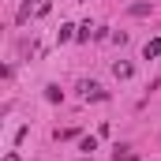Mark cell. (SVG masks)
I'll return each instance as SVG.
<instances>
[{"mask_svg": "<svg viewBox=\"0 0 161 161\" xmlns=\"http://www.w3.org/2000/svg\"><path fill=\"white\" fill-rule=\"evenodd\" d=\"M113 75H116V79H131V75H135V68H131V64H124V60H116V64H113Z\"/></svg>", "mask_w": 161, "mask_h": 161, "instance_id": "6", "label": "cell"}, {"mask_svg": "<svg viewBox=\"0 0 161 161\" xmlns=\"http://www.w3.org/2000/svg\"><path fill=\"white\" fill-rule=\"evenodd\" d=\"M56 38H60V41H71V38H79V34H75V26H71V23H64V26L56 30Z\"/></svg>", "mask_w": 161, "mask_h": 161, "instance_id": "7", "label": "cell"}, {"mask_svg": "<svg viewBox=\"0 0 161 161\" xmlns=\"http://www.w3.org/2000/svg\"><path fill=\"white\" fill-rule=\"evenodd\" d=\"M127 15H135V19H142V15H154V4H150V0H142V4H131V8H127Z\"/></svg>", "mask_w": 161, "mask_h": 161, "instance_id": "2", "label": "cell"}, {"mask_svg": "<svg viewBox=\"0 0 161 161\" xmlns=\"http://www.w3.org/2000/svg\"><path fill=\"white\" fill-rule=\"evenodd\" d=\"M142 56H146V60H158V56H161V38L146 41V45H142Z\"/></svg>", "mask_w": 161, "mask_h": 161, "instance_id": "3", "label": "cell"}, {"mask_svg": "<svg viewBox=\"0 0 161 161\" xmlns=\"http://www.w3.org/2000/svg\"><path fill=\"white\" fill-rule=\"evenodd\" d=\"M79 94L86 97V101H109V94H105V86H97V82H79Z\"/></svg>", "mask_w": 161, "mask_h": 161, "instance_id": "1", "label": "cell"}, {"mask_svg": "<svg viewBox=\"0 0 161 161\" xmlns=\"http://www.w3.org/2000/svg\"><path fill=\"white\" fill-rule=\"evenodd\" d=\"M56 139H64V142H68V139H79V131H75V127H64V131H56Z\"/></svg>", "mask_w": 161, "mask_h": 161, "instance_id": "9", "label": "cell"}, {"mask_svg": "<svg viewBox=\"0 0 161 161\" xmlns=\"http://www.w3.org/2000/svg\"><path fill=\"white\" fill-rule=\"evenodd\" d=\"M79 150H82V154H94V150H97V139H94V135L79 139Z\"/></svg>", "mask_w": 161, "mask_h": 161, "instance_id": "8", "label": "cell"}, {"mask_svg": "<svg viewBox=\"0 0 161 161\" xmlns=\"http://www.w3.org/2000/svg\"><path fill=\"white\" fill-rule=\"evenodd\" d=\"M150 90H161V75H158V79H154V82H150Z\"/></svg>", "mask_w": 161, "mask_h": 161, "instance_id": "11", "label": "cell"}, {"mask_svg": "<svg viewBox=\"0 0 161 161\" xmlns=\"http://www.w3.org/2000/svg\"><path fill=\"white\" fill-rule=\"evenodd\" d=\"M90 30H94V26H90V23H82V26H79V41H90Z\"/></svg>", "mask_w": 161, "mask_h": 161, "instance_id": "10", "label": "cell"}, {"mask_svg": "<svg viewBox=\"0 0 161 161\" xmlns=\"http://www.w3.org/2000/svg\"><path fill=\"white\" fill-rule=\"evenodd\" d=\"M45 101H49V105H56V101H64V90H60L56 82H49V86H45Z\"/></svg>", "mask_w": 161, "mask_h": 161, "instance_id": "5", "label": "cell"}, {"mask_svg": "<svg viewBox=\"0 0 161 161\" xmlns=\"http://www.w3.org/2000/svg\"><path fill=\"white\" fill-rule=\"evenodd\" d=\"M113 161H139V154H135L131 146H116V150H113Z\"/></svg>", "mask_w": 161, "mask_h": 161, "instance_id": "4", "label": "cell"}]
</instances>
